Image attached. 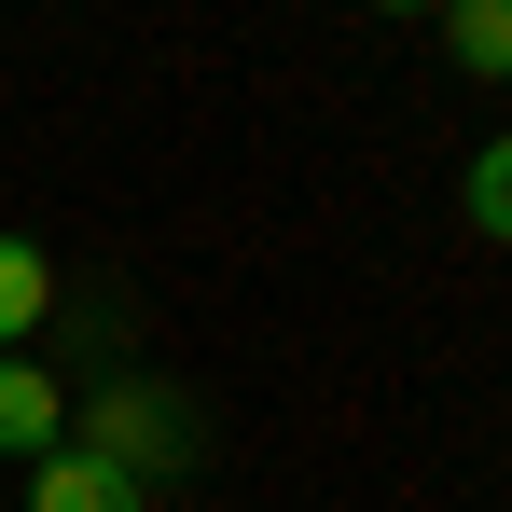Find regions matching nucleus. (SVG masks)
<instances>
[{
	"label": "nucleus",
	"mask_w": 512,
	"mask_h": 512,
	"mask_svg": "<svg viewBox=\"0 0 512 512\" xmlns=\"http://www.w3.org/2000/svg\"><path fill=\"white\" fill-rule=\"evenodd\" d=\"M28 512H153V485H125L111 457H84V443H56V457L28 471Z\"/></svg>",
	"instance_id": "7ed1b4c3"
},
{
	"label": "nucleus",
	"mask_w": 512,
	"mask_h": 512,
	"mask_svg": "<svg viewBox=\"0 0 512 512\" xmlns=\"http://www.w3.org/2000/svg\"><path fill=\"white\" fill-rule=\"evenodd\" d=\"M42 319H56V263L28 250V236H0V360H28Z\"/></svg>",
	"instance_id": "20e7f679"
},
{
	"label": "nucleus",
	"mask_w": 512,
	"mask_h": 512,
	"mask_svg": "<svg viewBox=\"0 0 512 512\" xmlns=\"http://www.w3.org/2000/svg\"><path fill=\"white\" fill-rule=\"evenodd\" d=\"M56 443H70V388H56L42 360H0V457H28V471H42Z\"/></svg>",
	"instance_id": "f03ea898"
},
{
	"label": "nucleus",
	"mask_w": 512,
	"mask_h": 512,
	"mask_svg": "<svg viewBox=\"0 0 512 512\" xmlns=\"http://www.w3.org/2000/svg\"><path fill=\"white\" fill-rule=\"evenodd\" d=\"M457 222H471L485 250H512V125L471 153V167H457Z\"/></svg>",
	"instance_id": "39448f33"
},
{
	"label": "nucleus",
	"mask_w": 512,
	"mask_h": 512,
	"mask_svg": "<svg viewBox=\"0 0 512 512\" xmlns=\"http://www.w3.org/2000/svg\"><path fill=\"white\" fill-rule=\"evenodd\" d=\"M443 56L485 70V84H512V0H457V14H443Z\"/></svg>",
	"instance_id": "423d86ee"
},
{
	"label": "nucleus",
	"mask_w": 512,
	"mask_h": 512,
	"mask_svg": "<svg viewBox=\"0 0 512 512\" xmlns=\"http://www.w3.org/2000/svg\"><path fill=\"white\" fill-rule=\"evenodd\" d=\"M70 443H84V457H111L125 485H167V471H194V416H180V402H153V388H111V402H97Z\"/></svg>",
	"instance_id": "f257e3e1"
}]
</instances>
